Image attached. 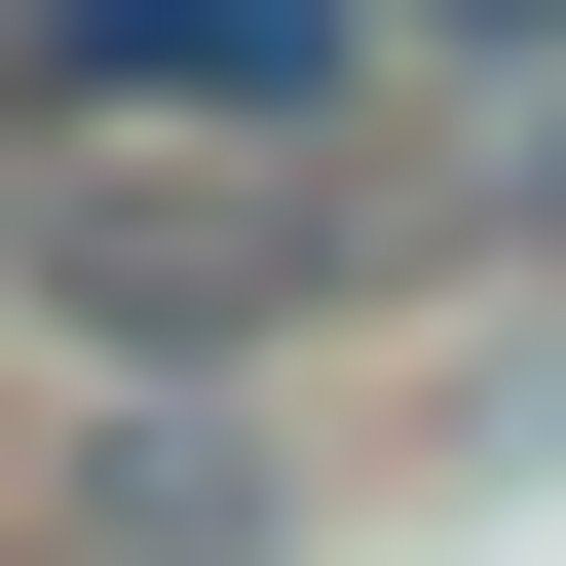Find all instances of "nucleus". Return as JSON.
Returning a JSON list of instances; mask_svg holds the SVG:
<instances>
[{
    "instance_id": "39448f33",
    "label": "nucleus",
    "mask_w": 566,
    "mask_h": 566,
    "mask_svg": "<svg viewBox=\"0 0 566 566\" xmlns=\"http://www.w3.org/2000/svg\"><path fill=\"white\" fill-rule=\"evenodd\" d=\"M0 189H39V151H0Z\"/></svg>"
},
{
    "instance_id": "20e7f679",
    "label": "nucleus",
    "mask_w": 566,
    "mask_h": 566,
    "mask_svg": "<svg viewBox=\"0 0 566 566\" xmlns=\"http://www.w3.org/2000/svg\"><path fill=\"white\" fill-rule=\"evenodd\" d=\"M39 76H76V0H0V151H39Z\"/></svg>"
},
{
    "instance_id": "f03ea898",
    "label": "nucleus",
    "mask_w": 566,
    "mask_h": 566,
    "mask_svg": "<svg viewBox=\"0 0 566 566\" xmlns=\"http://www.w3.org/2000/svg\"><path fill=\"white\" fill-rule=\"evenodd\" d=\"M378 114V0H76L39 151H340Z\"/></svg>"
},
{
    "instance_id": "f257e3e1",
    "label": "nucleus",
    "mask_w": 566,
    "mask_h": 566,
    "mask_svg": "<svg viewBox=\"0 0 566 566\" xmlns=\"http://www.w3.org/2000/svg\"><path fill=\"white\" fill-rule=\"evenodd\" d=\"M0 303H39L76 378H151V416H227L340 303V151H39L0 189Z\"/></svg>"
},
{
    "instance_id": "7ed1b4c3",
    "label": "nucleus",
    "mask_w": 566,
    "mask_h": 566,
    "mask_svg": "<svg viewBox=\"0 0 566 566\" xmlns=\"http://www.w3.org/2000/svg\"><path fill=\"white\" fill-rule=\"evenodd\" d=\"M39 566H264V416H151V378H114V416H76V528H39Z\"/></svg>"
}]
</instances>
